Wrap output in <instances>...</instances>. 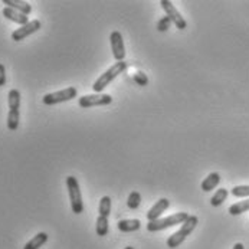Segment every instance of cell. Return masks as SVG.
<instances>
[{"mask_svg":"<svg viewBox=\"0 0 249 249\" xmlns=\"http://www.w3.org/2000/svg\"><path fill=\"white\" fill-rule=\"evenodd\" d=\"M233 249H245V247H244V244L238 242V244H235V245H233Z\"/></svg>","mask_w":249,"mask_h":249,"instance_id":"cell-27","label":"cell"},{"mask_svg":"<svg viewBox=\"0 0 249 249\" xmlns=\"http://www.w3.org/2000/svg\"><path fill=\"white\" fill-rule=\"evenodd\" d=\"M245 212H249V199L236 202L229 208V214H232V216H239Z\"/></svg>","mask_w":249,"mask_h":249,"instance_id":"cell-16","label":"cell"},{"mask_svg":"<svg viewBox=\"0 0 249 249\" xmlns=\"http://www.w3.org/2000/svg\"><path fill=\"white\" fill-rule=\"evenodd\" d=\"M1 13H3V16L6 19L12 20V22L18 23V25H20V26H23V25H26V23L31 22L26 15H23V13H20V12H18V10L12 9V7H3Z\"/></svg>","mask_w":249,"mask_h":249,"instance_id":"cell-11","label":"cell"},{"mask_svg":"<svg viewBox=\"0 0 249 249\" xmlns=\"http://www.w3.org/2000/svg\"><path fill=\"white\" fill-rule=\"evenodd\" d=\"M134 81H136L140 87H145V85L148 84V78H147V75H145L144 72H137V73L134 75Z\"/></svg>","mask_w":249,"mask_h":249,"instance_id":"cell-25","label":"cell"},{"mask_svg":"<svg viewBox=\"0 0 249 249\" xmlns=\"http://www.w3.org/2000/svg\"><path fill=\"white\" fill-rule=\"evenodd\" d=\"M6 84V68L3 64H0V87H4Z\"/></svg>","mask_w":249,"mask_h":249,"instance_id":"cell-26","label":"cell"},{"mask_svg":"<svg viewBox=\"0 0 249 249\" xmlns=\"http://www.w3.org/2000/svg\"><path fill=\"white\" fill-rule=\"evenodd\" d=\"M67 187H68V195H70V202H71V209L75 214H81L84 212V202H82V195H81V187L76 178L68 176L67 178Z\"/></svg>","mask_w":249,"mask_h":249,"instance_id":"cell-4","label":"cell"},{"mask_svg":"<svg viewBox=\"0 0 249 249\" xmlns=\"http://www.w3.org/2000/svg\"><path fill=\"white\" fill-rule=\"evenodd\" d=\"M46 242H48V233L39 232L37 235H35V236L25 245V248L23 249H39L42 248Z\"/></svg>","mask_w":249,"mask_h":249,"instance_id":"cell-15","label":"cell"},{"mask_svg":"<svg viewBox=\"0 0 249 249\" xmlns=\"http://www.w3.org/2000/svg\"><path fill=\"white\" fill-rule=\"evenodd\" d=\"M228 195H229V192H228V189H225V187H222V189H219L216 193H214L213 196L211 197V205L213 206V208H217V206H220L225 200H226V197H228Z\"/></svg>","mask_w":249,"mask_h":249,"instance_id":"cell-19","label":"cell"},{"mask_svg":"<svg viewBox=\"0 0 249 249\" xmlns=\"http://www.w3.org/2000/svg\"><path fill=\"white\" fill-rule=\"evenodd\" d=\"M109 42H111V51L114 55V59L117 62H123L125 58V46H124V39L121 32L114 31L109 35Z\"/></svg>","mask_w":249,"mask_h":249,"instance_id":"cell-8","label":"cell"},{"mask_svg":"<svg viewBox=\"0 0 249 249\" xmlns=\"http://www.w3.org/2000/svg\"><path fill=\"white\" fill-rule=\"evenodd\" d=\"M7 103H9V109L19 111L20 109V92L18 89H10L7 95Z\"/></svg>","mask_w":249,"mask_h":249,"instance_id":"cell-17","label":"cell"},{"mask_svg":"<svg viewBox=\"0 0 249 249\" xmlns=\"http://www.w3.org/2000/svg\"><path fill=\"white\" fill-rule=\"evenodd\" d=\"M127 62H117V64H114L111 68H108L107 71L104 72L95 82H94V85H92V89L95 91V94H103V91L107 88L108 85L118 76V75H121L123 72L127 70Z\"/></svg>","mask_w":249,"mask_h":249,"instance_id":"cell-2","label":"cell"},{"mask_svg":"<svg viewBox=\"0 0 249 249\" xmlns=\"http://www.w3.org/2000/svg\"><path fill=\"white\" fill-rule=\"evenodd\" d=\"M160 4H161L163 10L166 12V16H169V18H170L172 23H175V26L178 28V31H183V29H186V28H187V22H186V19L181 16V13L178 12V9H176V6H175L172 1H169V0H161V1H160Z\"/></svg>","mask_w":249,"mask_h":249,"instance_id":"cell-7","label":"cell"},{"mask_svg":"<svg viewBox=\"0 0 249 249\" xmlns=\"http://www.w3.org/2000/svg\"><path fill=\"white\" fill-rule=\"evenodd\" d=\"M98 213H100V216H106V217L109 216V213H111V197L109 196L101 197L100 205H98Z\"/></svg>","mask_w":249,"mask_h":249,"instance_id":"cell-22","label":"cell"},{"mask_svg":"<svg viewBox=\"0 0 249 249\" xmlns=\"http://www.w3.org/2000/svg\"><path fill=\"white\" fill-rule=\"evenodd\" d=\"M95 231H97V235H98V236H107L108 217H106V216H98L97 225H95Z\"/></svg>","mask_w":249,"mask_h":249,"instance_id":"cell-21","label":"cell"},{"mask_svg":"<svg viewBox=\"0 0 249 249\" xmlns=\"http://www.w3.org/2000/svg\"><path fill=\"white\" fill-rule=\"evenodd\" d=\"M3 4H6V7H12L26 16H29L32 13V6L28 1H22V0H3Z\"/></svg>","mask_w":249,"mask_h":249,"instance_id":"cell-13","label":"cell"},{"mask_svg":"<svg viewBox=\"0 0 249 249\" xmlns=\"http://www.w3.org/2000/svg\"><path fill=\"white\" fill-rule=\"evenodd\" d=\"M197 223H199V219H197V216H195V214H190L183 223H181V226H180V229H178L176 233H173L172 236H169V239H167V247L172 249L178 248L184 241H186V238L196 229V226H197Z\"/></svg>","mask_w":249,"mask_h":249,"instance_id":"cell-1","label":"cell"},{"mask_svg":"<svg viewBox=\"0 0 249 249\" xmlns=\"http://www.w3.org/2000/svg\"><path fill=\"white\" fill-rule=\"evenodd\" d=\"M232 196L235 197H248L249 199V184H242V186H235L231 190Z\"/></svg>","mask_w":249,"mask_h":249,"instance_id":"cell-23","label":"cell"},{"mask_svg":"<svg viewBox=\"0 0 249 249\" xmlns=\"http://www.w3.org/2000/svg\"><path fill=\"white\" fill-rule=\"evenodd\" d=\"M40 28H42L40 20H37V19H35V20H31L29 23H26V25H23V26L18 28L16 31H13V32H12V39H13L15 42H20V40L26 39L28 36L36 34Z\"/></svg>","mask_w":249,"mask_h":249,"instance_id":"cell-9","label":"cell"},{"mask_svg":"<svg viewBox=\"0 0 249 249\" xmlns=\"http://www.w3.org/2000/svg\"><path fill=\"white\" fill-rule=\"evenodd\" d=\"M169 208H170V202H169V199L163 197V199L157 200V202L153 205V208L145 213L147 214V220H148V222H153V220L159 219V217H160V214L164 213Z\"/></svg>","mask_w":249,"mask_h":249,"instance_id":"cell-10","label":"cell"},{"mask_svg":"<svg viewBox=\"0 0 249 249\" xmlns=\"http://www.w3.org/2000/svg\"><path fill=\"white\" fill-rule=\"evenodd\" d=\"M170 25H172L170 18H169V16H164V18H161V19L157 22V31H159V32H166V31L170 28Z\"/></svg>","mask_w":249,"mask_h":249,"instance_id":"cell-24","label":"cell"},{"mask_svg":"<svg viewBox=\"0 0 249 249\" xmlns=\"http://www.w3.org/2000/svg\"><path fill=\"white\" fill-rule=\"evenodd\" d=\"M124 249H134L133 247H127V248H124Z\"/></svg>","mask_w":249,"mask_h":249,"instance_id":"cell-28","label":"cell"},{"mask_svg":"<svg viewBox=\"0 0 249 249\" xmlns=\"http://www.w3.org/2000/svg\"><path fill=\"white\" fill-rule=\"evenodd\" d=\"M140 205H142V195L139 192H131L127 199V208L131 211H136L140 208Z\"/></svg>","mask_w":249,"mask_h":249,"instance_id":"cell-20","label":"cell"},{"mask_svg":"<svg viewBox=\"0 0 249 249\" xmlns=\"http://www.w3.org/2000/svg\"><path fill=\"white\" fill-rule=\"evenodd\" d=\"M190 214L186 212H178V213H173L167 217H159L153 222L147 223V231L148 232H159V231H164L167 228L176 226V225H181Z\"/></svg>","mask_w":249,"mask_h":249,"instance_id":"cell-3","label":"cell"},{"mask_svg":"<svg viewBox=\"0 0 249 249\" xmlns=\"http://www.w3.org/2000/svg\"><path fill=\"white\" fill-rule=\"evenodd\" d=\"M118 231L123 233H130V232H136L142 228V222L139 219H123L117 223Z\"/></svg>","mask_w":249,"mask_h":249,"instance_id":"cell-12","label":"cell"},{"mask_svg":"<svg viewBox=\"0 0 249 249\" xmlns=\"http://www.w3.org/2000/svg\"><path fill=\"white\" fill-rule=\"evenodd\" d=\"M76 95H78L76 88H75V87H68V88H65V89H61V91L46 94V95L42 98V103H43L45 106H55V104H61V103L71 101L73 98H76Z\"/></svg>","mask_w":249,"mask_h":249,"instance_id":"cell-5","label":"cell"},{"mask_svg":"<svg viewBox=\"0 0 249 249\" xmlns=\"http://www.w3.org/2000/svg\"><path fill=\"white\" fill-rule=\"evenodd\" d=\"M112 103V97L108 94H92V95H84L79 98L78 106L81 108L91 107H104Z\"/></svg>","mask_w":249,"mask_h":249,"instance_id":"cell-6","label":"cell"},{"mask_svg":"<svg viewBox=\"0 0 249 249\" xmlns=\"http://www.w3.org/2000/svg\"><path fill=\"white\" fill-rule=\"evenodd\" d=\"M19 121H20V111L9 109V114H7V128H9L10 131L18 130Z\"/></svg>","mask_w":249,"mask_h":249,"instance_id":"cell-18","label":"cell"},{"mask_svg":"<svg viewBox=\"0 0 249 249\" xmlns=\"http://www.w3.org/2000/svg\"><path fill=\"white\" fill-rule=\"evenodd\" d=\"M220 175L217 173V172H213V173H211L208 178H205L203 181H202V184H200V189L203 190V192H211V190H213L217 187V184L220 183Z\"/></svg>","mask_w":249,"mask_h":249,"instance_id":"cell-14","label":"cell"}]
</instances>
